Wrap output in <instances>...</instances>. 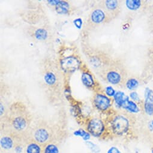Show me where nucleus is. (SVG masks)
<instances>
[{"mask_svg": "<svg viewBox=\"0 0 153 153\" xmlns=\"http://www.w3.org/2000/svg\"><path fill=\"white\" fill-rule=\"evenodd\" d=\"M146 101L153 103V91L151 90H148L147 91Z\"/></svg>", "mask_w": 153, "mask_h": 153, "instance_id": "23", "label": "nucleus"}, {"mask_svg": "<svg viewBox=\"0 0 153 153\" xmlns=\"http://www.w3.org/2000/svg\"><path fill=\"white\" fill-rule=\"evenodd\" d=\"M126 96L124 94V93L123 92H118L115 94V95L114 96V100H115V103L117 105V106H118L119 108H121V105L124 101V100L125 99Z\"/></svg>", "mask_w": 153, "mask_h": 153, "instance_id": "19", "label": "nucleus"}, {"mask_svg": "<svg viewBox=\"0 0 153 153\" xmlns=\"http://www.w3.org/2000/svg\"><path fill=\"white\" fill-rule=\"evenodd\" d=\"M126 85L128 89L132 90L138 87L139 81L135 78H130V79H128L126 84Z\"/></svg>", "mask_w": 153, "mask_h": 153, "instance_id": "20", "label": "nucleus"}, {"mask_svg": "<svg viewBox=\"0 0 153 153\" xmlns=\"http://www.w3.org/2000/svg\"><path fill=\"white\" fill-rule=\"evenodd\" d=\"M126 5L127 7L131 10H136L140 8L142 5L141 1L137 0H128L126 1Z\"/></svg>", "mask_w": 153, "mask_h": 153, "instance_id": "18", "label": "nucleus"}, {"mask_svg": "<svg viewBox=\"0 0 153 153\" xmlns=\"http://www.w3.org/2000/svg\"><path fill=\"white\" fill-rule=\"evenodd\" d=\"M108 153H121V152L116 147H112L109 149Z\"/></svg>", "mask_w": 153, "mask_h": 153, "instance_id": "25", "label": "nucleus"}, {"mask_svg": "<svg viewBox=\"0 0 153 153\" xmlns=\"http://www.w3.org/2000/svg\"><path fill=\"white\" fill-rule=\"evenodd\" d=\"M99 4L105 12L109 21L116 18L120 12V1H117V0L100 1Z\"/></svg>", "mask_w": 153, "mask_h": 153, "instance_id": "9", "label": "nucleus"}, {"mask_svg": "<svg viewBox=\"0 0 153 153\" xmlns=\"http://www.w3.org/2000/svg\"><path fill=\"white\" fill-rule=\"evenodd\" d=\"M28 33L31 37L39 42L48 40L50 36L48 30L44 27H30Z\"/></svg>", "mask_w": 153, "mask_h": 153, "instance_id": "13", "label": "nucleus"}, {"mask_svg": "<svg viewBox=\"0 0 153 153\" xmlns=\"http://www.w3.org/2000/svg\"><path fill=\"white\" fill-rule=\"evenodd\" d=\"M85 128L89 134L97 138H104L109 134L105 121L99 118H89L86 122Z\"/></svg>", "mask_w": 153, "mask_h": 153, "instance_id": "8", "label": "nucleus"}, {"mask_svg": "<svg viewBox=\"0 0 153 153\" xmlns=\"http://www.w3.org/2000/svg\"><path fill=\"white\" fill-rule=\"evenodd\" d=\"M108 22L110 21L107 15L99 4L92 9L88 18V23L91 26H97Z\"/></svg>", "mask_w": 153, "mask_h": 153, "instance_id": "10", "label": "nucleus"}, {"mask_svg": "<svg viewBox=\"0 0 153 153\" xmlns=\"http://www.w3.org/2000/svg\"><path fill=\"white\" fill-rule=\"evenodd\" d=\"M74 23L75 26L78 28H81L82 24V21L81 18H78L74 21Z\"/></svg>", "mask_w": 153, "mask_h": 153, "instance_id": "24", "label": "nucleus"}, {"mask_svg": "<svg viewBox=\"0 0 153 153\" xmlns=\"http://www.w3.org/2000/svg\"><path fill=\"white\" fill-rule=\"evenodd\" d=\"M84 51L89 64L97 74L106 68L112 61L106 52L98 48L90 47L86 48Z\"/></svg>", "mask_w": 153, "mask_h": 153, "instance_id": "5", "label": "nucleus"}, {"mask_svg": "<svg viewBox=\"0 0 153 153\" xmlns=\"http://www.w3.org/2000/svg\"><path fill=\"white\" fill-rule=\"evenodd\" d=\"M93 103L97 110L102 112L108 111L112 105L111 99L101 93H96L93 99Z\"/></svg>", "mask_w": 153, "mask_h": 153, "instance_id": "11", "label": "nucleus"}, {"mask_svg": "<svg viewBox=\"0 0 153 153\" xmlns=\"http://www.w3.org/2000/svg\"><path fill=\"white\" fill-rule=\"evenodd\" d=\"M105 123L109 134L115 136L124 135L128 131L131 126L130 119L127 116L121 114H114Z\"/></svg>", "mask_w": 153, "mask_h": 153, "instance_id": "6", "label": "nucleus"}, {"mask_svg": "<svg viewBox=\"0 0 153 153\" xmlns=\"http://www.w3.org/2000/svg\"><path fill=\"white\" fill-rule=\"evenodd\" d=\"M130 97H131L132 99H133L134 100H138L139 99V97H138V95L135 92H133L132 93L130 94Z\"/></svg>", "mask_w": 153, "mask_h": 153, "instance_id": "26", "label": "nucleus"}, {"mask_svg": "<svg viewBox=\"0 0 153 153\" xmlns=\"http://www.w3.org/2000/svg\"><path fill=\"white\" fill-rule=\"evenodd\" d=\"M54 7L56 12L61 15L68 14L71 10V6L68 1H59Z\"/></svg>", "mask_w": 153, "mask_h": 153, "instance_id": "15", "label": "nucleus"}, {"mask_svg": "<svg viewBox=\"0 0 153 153\" xmlns=\"http://www.w3.org/2000/svg\"><path fill=\"white\" fill-rule=\"evenodd\" d=\"M105 93L106 94L109 96H113L115 95V90L111 87H108L105 89Z\"/></svg>", "mask_w": 153, "mask_h": 153, "instance_id": "22", "label": "nucleus"}, {"mask_svg": "<svg viewBox=\"0 0 153 153\" xmlns=\"http://www.w3.org/2000/svg\"><path fill=\"white\" fill-rule=\"evenodd\" d=\"M24 150L25 153H44V145L28 137L24 142Z\"/></svg>", "mask_w": 153, "mask_h": 153, "instance_id": "14", "label": "nucleus"}, {"mask_svg": "<svg viewBox=\"0 0 153 153\" xmlns=\"http://www.w3.org/2000/svg\"><path fill=\"white\" fill-rule=\"evenodd\" d=\"M151 126L153 127V121H152V122H151Z\"/></svg>", "mask_w": 153, "mask_h": 153, "instance_id": "27", "label": "nucleus"}, {"mask_svg": "<svg viewBox=\"0 0 153 153\" xmlns=\"http://www.w3.org/2000/svg\"><path fill=\"white\" fill-rule=\"evenodd\" d=\"M40 71L42 87L51 103L55 104L63 100L64 78L58 61L46 56L40 62Z\"/></svg>", "mask_w": 153, "mask_h": 153, "instance_id": "1", "label": "nucleus"}, {"mask_svg": "<svg viewBox=\"0 0 153 153\" xmlns=\"http://www.w3.org/2000/svg\"><path fill=\"white\" fill-rule=\"evenodd\" d=\"M98 74L105 82L117 86L126 84L128 80L127 72L124 65L119 61L113 60Z\"/></svg>", "mask_w": 153, "mask_h": 153, "instance_id": "4", "label": "nucleus"}, {"mask_svg": "<svg viewBox=\"0 0 153 153\" xmlns=\"http://www.w3.org/2000/svg\"><path fill=\"white\" fill-rule=\"evenodd\" d=\"M28 137L45 145L52 142L62 141L63 134L55 126L45 120L39 121L31 130Z\"/></svg>", "mask_w": 153, "mask_h": 153, "instance_id": "3", "label": "nucleus"}, {"mask_svg": "<svg viewBox=\"0 0 153 153\" xmlns=\"http://www.w3.org/2000/svg\"><path fill=\"white\" fill-rule=\"evenodd\" d=\"M151 153H153V148L151 149Z\"/></svg>", "mask_w": 153, "mask_h": 153, "instance_id": "28", "label": "nucleus"}, {"mask_svg": "<svg viewBox=\"0 0 153 153\" xmlns=\"http://www.w3.org/2000/svg\"><path fill=\"white\" fill-rule=\"evenodd\" d=\"M3 119L4 129L25 138L28 137L33 118L31 114L23 103L17 102L13 104L9 108L6 117Z\"/></svg>", "mask_w": 153, "mask_h": 153, "instance_id": "2", "label": "nucleus"}, {"mask_svg": "<svg viewBox=\"0 0 153 153\" xmlns=\"http://www.w3.org/2000/svg\"><path fill=\"white\" fill-rule=\"evenodd\" d=\"M61 142H52L44 145V153H59Z\"/></svg>", "mask_w": 153, "mask_h": 153, "instance_id": "17", "label": "nucleus"}, {"mask_svg": "<svg viewBox=\"0 0 153 153\" xmlns=\"http://www.w3.org/2000/svg\"><path fill=\"white\" fill-rule=\"evenodd\" d=\"M61 71L65 74H71L81 68L82 60L79 55L76 53L61 56L58 60Z\"/></svg>", "mask_w": 153, "mask_h": 153, "instance_id": "7", "label": "nucleus"}, {"mask_svg": "<svg viewBox=\"0 0 153 153\" xmlns=\"http://www.w3.org/2000/svg\"><path fill=\"white\" fill-rule=\"evenodd\" d=\"M81 69L82 70L81 80L84 85L88 88L93 91H96L97 93L96 90L99 86L97 85V82L96 81L91 71L87 67L84 65H82Z\"/></svg>", "mask_w": 153, "mask_h": 153, "instance_id": "12", "label": "nucleus"}, {"mask_svg": "<svg viewBox=\"0 0 153 153\" xmlns=\"http://www.w3.org/2000/svg\"><path fill=\"white\" fill-rule=\"evenodd\" d=\"M121 108H123V109L132 113H137L139 111V108L137 104L134 102L130 100L128 97L127 96H126V98L124 100Z\"/></svg>", "mask_w": 153, "mask_h": 153, "instance_id": "16", "label": "nucleus"}, {"mask_svg": "<svg viewBox=\"0 0 153 153\" xmlns=\"http://www.w3.org/2000/svg\"><path fill=\"white\" fill-rule=\"evenodd\" d=\"M144 110L149 115H153V103L146 101L144 103Z\"/></svg>", "mask_w": 153, "mask_h": 153, "instance_id": "21", "label": "nucleus"}]
</instances>
